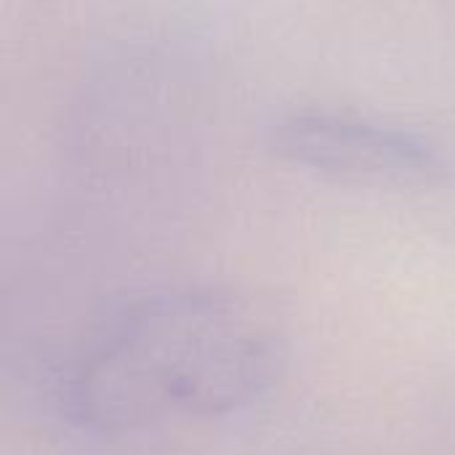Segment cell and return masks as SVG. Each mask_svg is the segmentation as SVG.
Returning a JSON list of instances; mask_svg holds the SVG:
<instances>
[{
    "instance_id": "cell-1",
    "label": "cell",
    "mask_w": 455,
    "mask_h": 455,
    "mask_svg": "<svg viewBox=\"0 0 455 455\" xmlns=\"http://www.w3.org/2000/svg\"><path fill=\"white\" fill-rule=\"evenodd\" d=\"M277 371L256 309L213 291H173L120 309L80 352L69 403L99 429L216 416L253 400Z\"/></svg>"
},
{
    "instance_id": "cell-2",
    "label": "cell",
    "mask_w": 455,
    "mask_h": 455,
    "mask_svg": "<svg viewBox=\"0 0 455 455\" xmlns=\"http://www.w3.org/2000/svg\"><path fill=\"white\" fill-rule=\"evenodd\" d=\"M269 147L285 163L352 181L419 184L445 168L424 136L344 112L288 115L269 131Z\"/></svg>"
}]
</instances>
